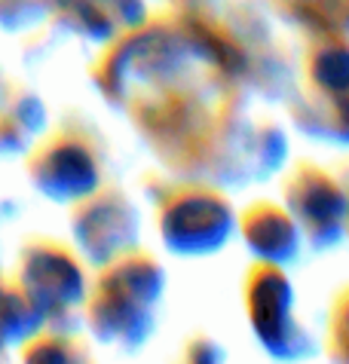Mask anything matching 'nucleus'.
Wrapping results in <instances>:
<instances>
[{
  "label": "nucleus",
  "mask_w": 349,
  "mask_h": 364,
  "mask_svg": "<svg viewBox=\"0 0 349 364\" xmlns=\"http://www.w3.org/2000/svg\"><path fill=\"white\" fill-rule=\"evenodd\" d=\"M319 80L331 92H349V55H325L319 62Z\"/></svg>",
  "instance_id": "1"
}]
</instances>
